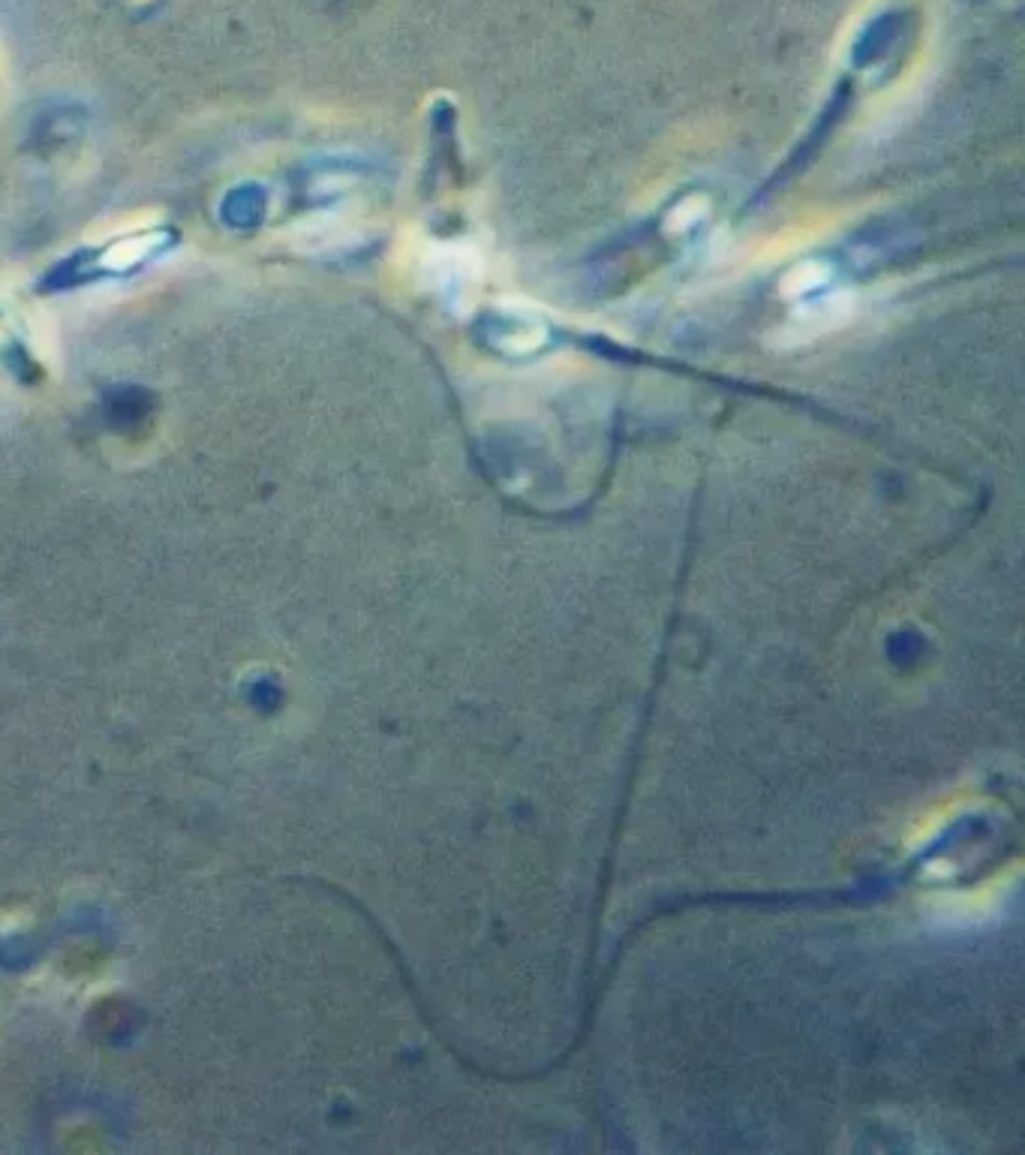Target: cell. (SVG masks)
<instances>
[{
    "mask_svg": "<svg viewBox=\"0 0 1025 1155\" xmlns=\"http://www.w3.org/2000/svg\"><path fill=\"white\" fill-rule=\"evenodd\" d=\"M707 208H710V202H707L704 196H689V199H683V202L668 214L665 229H668L671 235H680V232L692 229L701 217H707Z\"/></svg>",
    "mask_w": 1025,
    "mask_h": 1155,
    "instance_id": "3",
    "label": "cell"
},
{
    "mask_svg": "<svg viewBox=\"0 0 1025 1155\" xmlns=\"http://www.w3.org/2000/svg\"><path fill=\"white\" fill-rule=\"evenodd\" d=\"M827 280H830V268L824 262H800L782 277V295L797 298V295H806V292L824 286Z\"/></svg>",
    "mask_w": 1025,
    "mask_h": 1155,
    "instance_id": "2",
    "label": "cell"
},
{
    "mask_svg": "<svg viewBox=\"0 0 1025 1155\" xmlns=\"http://www.w3.org/2000/svg\"><path fill=\"white\" fill-rule=\"evenodd\" d=\"M854 316V298L848 292H836V295H824L818 301H809L803 307L794 310V316L782 325V331H776V343L779 346H797V343H809V340H818L836 328H842L848 319Z\"/></svg>",
    "mask_w": 1025,
    "mask_h": 1155,
    "instance_id": "1",
    "label": "cell"
}]
</instances>
